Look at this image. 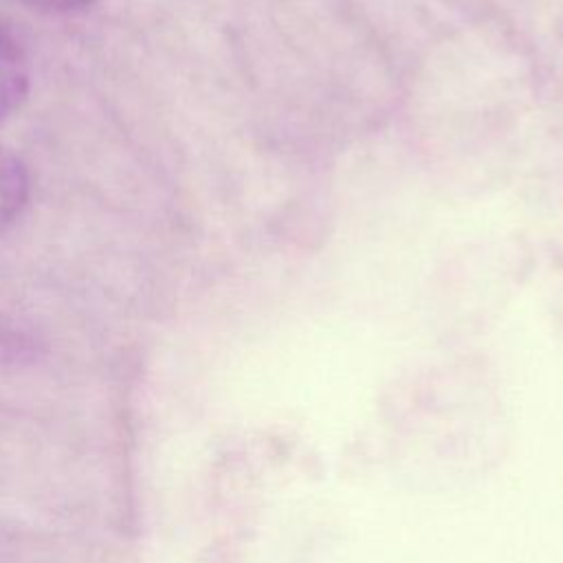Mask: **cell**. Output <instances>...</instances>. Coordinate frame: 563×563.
Instances as JSON below:
<instances>
[{
  "mask_svg": "<svg viewBox=\"0 0 563 563\" xmlns=\"http://www.w3.org/2000/svg\"><path fill=\"white\" fill-rule=\"evenodd\" d=\"M29 92V66L13 35L0 24V123L9 119Z\"/></svg>",
  "mask_w": 563,
  "mask_h": 563,
  "instance_id": "6da1fadb",
  "label": "cell"
},
{
  "mask_svg": "<svg viewBox=\"0 0 563 563\" xmlns=\"http://www.w3.org/2000/svg\"><path fill=\"white\" fill-rule=\"evenodd\" d=\"M29 194L26 172L15 154L0 145V229H4L24 207Z\"/></svg>",
  "mask_w": 563,
  "mask_h": 563,
  "instance_id": "7a4b0ae2",
  "label": "cell"
},
{
  "mask_svg": "<svg viewBox=\"0 0 563 563\" xmlns=\"http://www.w3.org/2000/svg\"><path fill=\"white\" fill-rule=\"evenodd\" d=\"M33 9H44V11H73L90 4L92 0H20Z\"/></svg>",
  "mask_w": 563,
  "mask_h": 563,
  "instance_id": "3957f363",
  "label": "cell"
}]
</instances>
